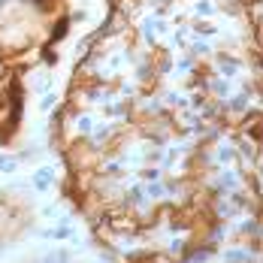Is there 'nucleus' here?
I'll list each match as a JSON object with an SVG mask.
<instances>
[{
  "mask_svg": "<svg viewBox=\"0 0 263 263\" xmlns=\"http://www.w3.org/2000/svg\"><path fill=\"white\" fill-rule=\"evenodd\" d=\"M18 82L25 85V91H33L36 97H43V94H49L54 91V76L49 67H33V70H25V73H15Z\"/></svg>",
  "mask_w": 263,
  "mask_h": 263,
  "instance_id": "nucleus-1",
  "label": "nucleus"
},
{
  "mask_svg": "<svg viewBox=\"0 0 263 263\" xmlns=\"http://www.w3.org/2000/svg\"><path fill=\"white\" fill-rule=\"evenodd\" d=\"M58 176H61V173H58L54 166H36V170L30 173V191H33V194H52L54 187L61 184Z\"/></svg>",
  "mask_w": 263,
  "mask_h": 263,
  "instance_id": "nucleus-2",
  "label": "nucleus"
},
{
  "mask_svg": "<svg viewBox=\"0 0 263 263\" xmlns=\"http://www.w3.org/2000/svg\"><path fill=\"white\" fill-rule=\"evenodd\" d=\"M218 9L221 6L215 0H194L191 3V18H197V22L200 18H212V15H218Z\"/></svg>",
  "mask_w": 263,
  "mask_h": 263,
  "instance_id": "nucleus-3",
  "label": "nucleus"
},
{
  "mask_svg": "<svg viewBox=\"0 0 263 263\" xmlns=\"http://www.w3.org/2000/svg\"><path fill=\"white\" fill-rule=\"evenodd\" d=\"M18 166H22V160H18V155L0 152V173H3V176H15V173H18Z\"/></svg>",
  "mask_w": 263,
  "mask_h": 263,
  "instance_id": "nucleus-4",
  "label": "nucleus"
},
{
  "mask_svg": "<svg viewBox=\"0 0 263 263\" xmlns=\"http://www.w3.org/2000/svg\"><path fill=\"white\" fill-rule=\"evenodd\" d=\"M36 215H40L43 221H54V224H58L64 212H61V206H40V209H36Z\"/></svg>",
  "mask_w": 263,
  "mask_h": 263,
  "instance_id": "nucleus-5",
  "label": "nucleus"
}]
</instances>
